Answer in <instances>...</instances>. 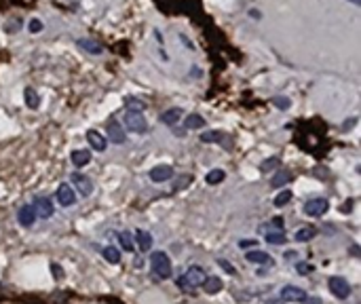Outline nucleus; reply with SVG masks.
<instances>
[{"label":"nucleus","mask_w":361,"mask_h":304,"mask_svg":"<svg viewBox=\"0 0 361 304\" xmlns=\"http://www.w3.org/2000/svg\"><path fill=\"white\" fill-rule=\"evenodd\" d=\"M154 38H156V40H159V42H163V34H161L159 30H154Z\"/></svg>","instance_id":"nucleus-40"},{"label":"nucleus","mask_w":361,"mask_h":304,"mask_svg":"<svg viewBox=\"0 0 361 304\" xmlns=\"http://www.w3.org/2000/svg\"><path fill=\"white\" fill-rule=\"evenodd\" d=\"M125 108H127V112H140L142 114L144 110H146V102L140 99V97H127Z\"/></svg>","instance_id":"nucleus-18"},{"label":"nucleus","mask_w":361,"mask_h":304,"mask_svg":"<svg viewBox=\"0 0 361 304\" xmlns=\"http://www.w3.org/2000/svg\"><path fill=\"white\" fill-rule=\"evenodd\" d=\"M317 235V230L315 228H310V226H306V228H300L298 232H296V241H300V243H306V241H310L312 237Z\"/></svg>","instance_id":"nucleus-25"},{"label":"nucleus","mask_w":361,"mask_h":304,"mask_svg":"<svg viewBox=\"0 0 361 304\" xmlns=\"http://www.w3.org/2000/svg\"><path fill=\"white\" fill-rule=\"evenodd\" d=\"M273 104H275V106L279 108V110H287V108H290V99H287V97H275Z\"/></svg>","instance_id":"nucleus-32"},{"label":"nucleus","mask_w":361,"mask_h":304,"mask_svg":"<svg viewBox=\"0 0 361 304\" xmlns=\"http://www.w3.org/2000/svg\"><path fill=\"white\" fill-rule=\"evenodd\" d=\"M34 212H36V218L40 216V220H44V218H51L53 216V203H51V198H47V196H40V198H36L34 201Z\"/></svg>","instance_id":"nucleus-9"},{"label":"nucleus","mask_w":361,"mask_h":304,"mask_svg":"<svg viewBox=\"0 0 361 304\" xmlns=\"http://www.w3.org/2000/svg\"><path fill=\"white\" fill-rule=\"evenodd\" d=\"M173 178V169L169 165H156L154 169H150V180L152 182H167Z\"/></svg>","instance_id":"nucleus-11"},{"label":"nucleus","mask_w":361,"mask_h":304,"mask_svg":"<svg viewBox=\"0 0 361 304\" xmlns=\"http://www.w3.org/2000/svg\"><path fill=\"white\" fill-rule=\"evenodd\" d=\"M224 178H226L224 169H211V171L205 175V182H207L209 186H215V184H220Z\"/></svg>","instance_id":"nucleus-23"},{"label":"nucleus","mask_w":361,"mask_h":304,"mask_svg":"<svg viewBox=\"0 0 361 304\" xmlns=\"http://www.w3.org/2000/svg\"><path fill=\"white\" fill-rule=\"evenodd\" d=\"M304 302H306V304H321L319 298H304Z\"/></svg>","instance_id":"nucleus-37"},{"label":"nucleus","mask_w":361,"mask_h":304,"mask_svg":"<svg viewBox=\"0 0 361 304\" xmlns=\"http://www.w3.org/2000/svg\"><path fill=\"white\" fill-rule=\"evenodd\" d=\"M245 258H247L249 262H254V264H266V262H270L268 254H266V251H262V249L247 251V256H245Z\"/></svg>","instance_id":"nucleus-21"},{"label":"nucleus","mask_w":361,"mask_h":304,"mask_svg":"<svg viewBox=\"0 0 361 304\" xmlns=\"http://www.w3.org/2000/svg\"><path fill=\"white\" fill-rule=\"evenodd\" d=\"M57 203L62 207H72L76 203V194H74V188H72L70 184H59L57 188Z\"/></svg>","instance_id":"nucleus-7"},{"label":"nucleus","mask_w":361,"mask_h":304,"mask_svg":"<svg viewBox=\"0 0 361 304\" xmlns=\"http://www.w3.org/2000/svg\"><path fill=\"white\" fill-rule=\"evenodd\" d=\"M70 182L74 184V188L82 194V196H89L93 192V182L87 178V175H82V173H72L70 175Z\"/></svg>","instance_id":"nucleus-8"},{"label":"nucleus","mask_w":361,"mask_h":304,"mask_svg":"<svg viewBox=\"0 0 361 304\" xmlns=\"http://www.w3.org/2000/svg\"><path fill=\"white\" fill-rule=\"evenodd\" d=\"M218 264L224 268V271L228 273V275H237V271H235V266L231 264V262H226V260H218Z\"/></svg>","instance_id":"nucleus-35"},{"label":"nucleus","mask_w":361,"mask_h":304,"mask_svg":"<svg viewBox=\"0 0 361 304\" xmlns=\"http://www.w3.org/2000/svg\"><path fill=\"white\" fill-rule=\"evenodd\" d=\"M279 165H281V161L277 159V157H273V159H266V161H264L262 165H260V169H262V171H273V169H277Z\"/></svg>","instance_id":"nucleus-31"},{"label":"nucleus","mask_w":361,"mask_h":304,"mask_svg":"<svg viewBox=\"0 0 361 304\" xmlns=\"http://www.w3.org/2000/svg\"><path fill=\"white\" fill-rule=\"evenodd\" d=\"M224 139V133L222 131H205L201 135V142H205V144H218Z\"/></svg>","instance_id":"nucleus-26"},{"label":"nucleus","mask_w":361,"mask_h":304,"mask_svg":"<svg viewBox=\"0 0 361 304\" xmlns=\"http://www.w3.org/2000/svg\"><path fill=\"white\" fill-rule=\"evenodd\" d=\"M285 241H287V237L283 230H268L266 232V243H270V245H283Z\"/></svg>","instance_id":"nucleus-22"},{"label":"nucleus","mask_w":361,"mask_h":304,"mask_svg":"<svg viewBox=\"0 0 361 304\" xmlns=\"http://www.w3.org/2000/svg\"><path fill=\"white\" fill-rule=\"evenodd\" d=\"M76 44L80 46V49H85L87 53H91V55H102V53H104L102 44H98L95 40H89V38H78Z\"/></svg>","instance_id":"nucleus-14"},{"label":"nucleus","mask_w":361,"mask_h":304,"mask_svg":"<svg viewBox=\"0 0 361 304\" xmlns=\"http://www.w3.org/2000/svg\"><path fill=\"white\" fill-rule=\"evenodd\" d=\"M53 275L55 277H62V268H59L57 264H53Z\"/></svg>","instance_id":"nucleus-39"},{"label":"nucleus","mask_w":361,"mask_h":304,"mask_svg":"<svg viewBox=\"0 0 361 304\" xmlns=\"http://www.w3.org/2000/svg\"><path fill=\"white\" fill-rule=\"evenodd\" d=\"M70 159H72V163H74L76 167H82V165H87V163L91 161V152H87V150H74Z\"/></svg>","instance_id":"nucleus-19"},{"label":"nucleus","mask_w":361,"mask_h":304,"mask_svg":"<svg viewBox=\"0 0 361 304\" xmlns=\"http://www.w3.org/2000/svg\"><path fill=\"white\" fill-rule=\"evenodd\" d=\"M118 241H120V247H123L125 251H133V237H131L129 232H120Z\"/></svg>","instance_id":"nucleus-28"},{"label":"nucleus","mask_w":361,"mask_h":304,"mask_svg":"<svg viewBox=\"0 0 361 304\" xmlns=\"http://www.w3.org/2000/svg\"><path fill=\"white\" fill-rule=\"evenodd\" d=\"M304 298H306V291L302 287L285 285L281 289V300H285V302H304Z\"/></svg>","instance_id":"nucleus-10"},{"label":"nucleus","mask_w":361,"mask_h":304,"mask_svg":"<svg viewBox=\"0 0 361 304\" xmlns=\"http://www.w3.org/2000/svg\"><path fill=\"white\" fill-rule=\"evenodd\" d=\"M249 15H251V19H260L262 17V13H260V11H256V9H249Z\"/></svg>","instance_id":"nucleus-36"},{"label":"nucleus","mask_w":361,"mask_h":304,"mask_svg":"<svg viewBox=\"0 0 361 304\" xmlns=\"http://www.w3.org/2000/svg\"><path fill=\"white\" fill-rule=\"evenodd\" d=\"M287 182H292V173L290 171H277V175H275V178H273V186H275V188H277V186H285Z\"/></svg>","instance_id":"nucleus-27"},{"label":"nucleus","mask_w":361,"mask_h":304,"mask_svg":"<svg viewBox=\"0 0 361 304\" xmlns=\"http://www.w3.org/2000/svg\"><path fill=\"white\" fill-rule=\"evenodd\" d=\"M292 201V190H281L279 194L275 196V205L277 207H283V205H287Z\"/></svg>","instance_id":"nucleus-30"},{"label":"nucleus","mask_w":361,"mask_h":304,"mask_svg":"<svg viewBox=\"0 0 361 304\" xmlns=\"http://www.w3.org/2000/svg\"><path fill=\"white\" fill-rule=\"evenodd\" d=\"M182 114H184V112L179 110V108H169L167 112H163V116H161V123L175 127V125L179 123V119H182Z\"/></svg>","instance_id":"nucleus-15"},{"label":"nucleus","mask_w":361,"mask_h":304,"mask_svg":"<svg viewBox=\"0 0 361 304\" xmlns=\"http://www.w3.org/2000/svg\"><path fill=\"white\" fill-rule=\"evenodd\" d=\"M256 241H239V245L241 247H251V245H254Z\"/></svg>","instance_id":"nucleus-38"},{"label":"nucleus","mask_w":361,"mask_h":304,"mask_svg":"<svg viewBox=\"0 0 361 304\" xmlns=\"http://www.w3.org/2000/svg\"><path fill=\"white\" fill-rule=\"evenodd\" d=\"M351 3H353V5H359V3H361V0H351Z\"/></svg>","instance_id":"nucleus-42"},{"label":"nucleus","mask_w":361,"mask_h":304,"mask_svg":"<svg viewBox=\"0 0 361 304\" xmlns=\"http://www.w3.org/2000/svg\"><path fill=\"white\" fill-rule=\"evenodd\" d=\"M328 287H330L332 294L336 298H340V300L348 298V294H351V285H348V281H346V279H342V277H330Z\"/></svg>","instance_id":"nucleus-5"},{"label":"nucleus","mask_w":361,"mask_h":304,"mask_svg":"<svg viewBox=\"0 0 361 304\" xmlns=\"http://www.w3.org/2000/svg\"><path fill=\"white\" fill-rule=\"evenodd\" d=\"M104 258H106V262H110V264H118L120 262V254H118L116 247H106L104 249Z\"/></svg>","instance_id":"nucleus-29"},{"label":"nucleus","mask_w":361,"mask_h":304,"mask_svg":"<svg viewBox=\"0 0 361 304\" xmlns=\"http://www.w3.org/2000/svg\"><path fill=\"white\" fill-rule=\"evenodd\" d=\"M203 289H205V294H218V291L222 289V279L218 277H205V281L201 283Z\"/></svg>","instance_id":"nucleus-16"},{"label":"nucleus","mask_w":361,"mask_h":304,"mask_svg":"<svg viewBox=\"0 0 361 304\" xmlns=\"http://www.w3.org/2000/svg\"><path fill=\"white\" fill-rule=\"evenodd\" d=\"M28 28H30V32H32V34H38V32L42 30V21H38V19H32Z\"/></svg>","instance_id":"nucleus-34"},{"label":"nucleus","mask_w":361,"mask_h":304,"mask_svg":"<svg viewBox=\"0 0 361 304\" xmlns=\"http://www.w3.org/2000/svg\"><path fill=\"white\" fill-rule=\"evenodd\" d=\"M17 220H19V224L21 226H32L34 224V220H36V212H34V207L32 205H23L19 209V214H17Z\"/></svg>","instance_id":"nucleus-13"},{"label":"nucleus","mask_w":361,"mask_h":304,"mask_svg":"<svg viewBox=\"0 0 361 304\" xmlns=\"http://www.w3.org/2000/svg\"><path fill=\"white\" fill-rule=\"evenodd\" d=\"M330 209V203H328V198H321V196H317V198H310V201H306L304 203V214L306 216H312V218H319V216H323Z\"/></svg>","instance_id":"nucleus-4"},{"label":"nucleus","mask_w":361,"mask_h":304,"mask_svg":"<svg viewBox=\"0 0 361 304\" xmlns=\"http://www.w3.org/2000/svg\"><path fill=\"white\" fill-rule=\"evenodd\" d=\"M125 127L133 133H146L148 131V123L140 112H127L125 114Z\"/></svg>","instance_id":"nucleus-3"},{"label":"nucleus","mask_w":361,"mask_h":304,"mask_svg":"<svg viewBox=\"0 0 361 304\" xmlns=\"http://www.w3.org/2000/svg\"><path fill=\"white\" fill-rule=\"evenodd\" d=\"M23 97H26V104H28V108L36 110L40 106V97H38V93H36L32 87H26V91H23Z\"/></svg>","instance_id":"nucleus-20"},{"label":"nucleus","mask_w":361,"mask_h":304,"mask_svg":"<svg viewBox=\"0 0 361 304\" xmlns=\"http://www.w3.org/2000/svg\"><path fill=\"white\" fill-rule=\"evenodd\" d=\"M150 264H152V273L159 279H169L171 277V262H169V258H167L165 251L152 254Z\"/></svg>","instance_id":"nucleus-2"},{"label":"nucleus","mask_w":361,"mask_h":304,"mask_svg":"<svg viewBox=\"0 0 361 304\" xmlns=\"http://www.w3.org/2000/svg\"><path fill=\"white\" fill-rule=\"evenodd\" d=\"M203 281H205V271L201 266H190L188 271L177 279V285L182 289H190V287H199Z\"/></svg>","instance_id":"nucleus-1"},{"label":"nucleus","mask_w":361,"mask_h":304,"mask_svg":"<svg viewBox=\"0 0 361 304\" xmlns=\"http://www.w3.org/2000/svg\"><path fill=\"white\" fill-rule=\"evenodd\" d=\"M355 123H357V119H351V121H348V123L344 125V129H351V127H353Z\"/></svg>","instance_id":"nucleus-41"},{"label":"nucleus","mask_w":361,"mask_h":304,"mask_svg":"<svg viewBox=\"0 0 361 304\" xmlns=\"http://www.w3.org/2000/svg\"><path fill=\"white\" fill-rule=\"evenodd\" d=\"M87 142H89V146L93 148V150H98V152H102V150H106V144H108V139L100 133V131H95V129H91V131H87Z\"/></svg>","instance_id":"nucleus-12"},{"label":"nucleus","mask_w":361,"mask_h":304,"mask_svg":"<svg viewBox=\"0 0 361 304\" xmlns=\"http://www.w3.org/2000/svg\"><path fill=\"white\" fill-rule=\"evenodd\" d=\"M104 137H108L112 144H123V142H125V129L120 127L118 121L110 119V121L106 123V135H104Z\"/></svg>","instance_id":"nucleus-6"},{"label":"nucleus","mask_w":361,"mask_h":304,"mask_svg":"<svg viewBox=\"0 0 361 304\" xmlns=\"http://www.w3.org/2000/svg\"><path fill=\"white\" fill-rule=\"evenodd\" d=\"M201 127H205V119L201 114H190L186 119V129H201Z\"/></svg>","instance_id":"nucleus-24"},{"label":"nucleus","mask_w":361,"mask_h":304,"mask_svg":"<svg viewBox=\"0 0 361 304\" xmlns=\"http://www.w3.org/2000/svg\"><path fill=\"white\" fill-rule=\"evenodd\" d=\"M136 241H138V247L142 251H148L152 247V235L146 232V230H138L136 232Z\"/></svg>","instance_id":"nucleus-17"},{"label":"nucleus","mask_w":361,"mask_h":304,"mask_svg":"<svg viewBox=\"0 0 361 304\" xmlns=\"http://www.w3.org/2000/svg\"><path fill=\"white\" fill-rule=\"evenodd\" d=\"M296 268H298L300 275H310V273H312V266H310L308 262H298Z\"/></svg>","instance_id":"nucleus-33"}]
</instances>
